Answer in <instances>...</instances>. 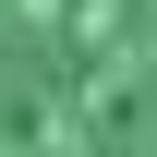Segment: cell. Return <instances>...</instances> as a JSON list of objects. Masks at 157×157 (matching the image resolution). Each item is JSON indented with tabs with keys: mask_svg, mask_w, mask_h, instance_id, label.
Instances as JSON below:
<instances>
[{
	"mask_svg": "<svg viewBox=\"0 0 157 157\" xmlns=\"http://www.w3.org/2000/svg\"><path fill=\"white\" fill-rule=\"evenodd\" d=\"M0 157H157V0H0Z\"/></svg>",
	"mask_w": 157,
	"mask_h": 157,
	"instance_id": "cell-1",
	"label": "cell"
}]
</instances>
